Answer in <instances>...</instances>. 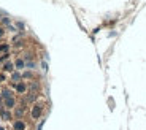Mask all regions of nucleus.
<instances>
[{"instance_id": "1", "label": "nucleus", "mask_w": 146, "mask_h": 130, "mask_svg": "<svg viewBox=\"0 0 146 130\" xmlns=\"http://www.w3.org/2000/svg\"><path fill=\"white\" fill-rule=\"evenodd\" d=\"M41 116H43V105L41 103H35L32 106V109H30V117H32V121H38V119H41Z\"/></svg>"}, {"instance_id": "2", "label": "nucleus", "mask_w": 146, "mask_h": 130, "mask_svg": "<svg viewBox=\"0 0 146 130\" xmlns=\"http://www.w3.org/2000/svg\"><path fill=\"white\" fill-rule=\"evenodd\" d=\"M13 87H15V90L21 95L26 94L27 90H29V84H26V81H19L18 84H13Z\"/></svg>"}, {"instance_id": "3", "label": "nucleus", "mask_w": 146, "mask_h": 130, "mask_svg": "<svg viewBox=\"0 0 146 130\" xmlns=\"http://www.w3.org/2000/svg\"><path fill=\"white\" fill-rule=\"evenodd\" d=\"M3 105H5V109L11 111V109H15L16 106H18V103H16L15 97H10V98H7V100H3Z\"/></svg>"}, {"instance_id": "4", "label": "nucleus", "mask_w": 146, "mask_h": 130, "mask_svg": "<svg viewBox=\"0 0 146 130\" xmlns=\"http://www.w3.org/2000/svg\"><path fill=\"white\" fill-rule=\"evenodd\" d=\"M11 127H13V130H27V124L24 122L22 119H16V121H13Z\"/></svg>"}, {"instance_id": "5", "label": "nucleus", "mask_w": 146, "mask_h": 130, "mask_svg": "<svg viewBox=\"0 0 146 130\" xmlns=\"http://www.w3.org/2000/svg\"><path fill=\"white\" fill-rule=\"evenodd\" d=\"M24 67H26V62L22 60V59H16V60H15V68L22 70Z\"/></svg>"}, {"instance_id": "6", "label": "nucleus", "mask_w": 146, "mask_h": 130, "mask_svg": "<svg viewBox=\"0 0 146 130\" xmlns=\"http://www.w3.org/2000/svg\"><path fill=\"white\" fill-rule=\"evenodd\" d=\"M3 70L5 72H13V70H15V64H13V62H7V64L3 65Z\"/></svg>"}, {"instance_id": "7", "label": "nucleus", "mask_w": 146, "mask_h": 130, "mask_svg": "<svg viewBox=\"0 0 146 130\" xmlns=\"http://www.w3.org/2000/svg\"><path fill=\"white\" fill-rule=\"evenodd\" d=\"M2 117H3V121H11V117H13V114H11V111H5L3 114H2Z\"/></svg>"}, {"instance_id": "8", "label": "nucleus", "mask_w": 146, "mask_h": 130, "mask_svg": "<svg viewBox=\"0 0 146 130\" xmlns=\"http://www.w3.org/2000/svg\"><path fill=\"white\" fill-rule=\"evenodd\" d=\"M32 73H30V72H24V75H22V80H26V78H32Z\"/></svg>"}, {"instance_id": "9", "label": "nucleus", "mask_w": 146, "mask_h": 130, "mask_svg": "<svg viewBox=\"0 0 146 130\" xmlns=\"http://www.w3.org/2000/svg\"><path fill=\"white\" fill-rule=\"evenodd\" d=\"M8 44H2V46H0V51H8Z\"/></svg>"}, {"instance_id": "10", "label": "nucleus", "mask_w": 146, "mask_h": 130, "mask_svg": "<svg viewBox=\"0 0 146 130\" xmlns=\"http://www.w3.org/2000/svg\"><path fill=\"white\" fill-rule=\"evenodd\" d=\"M41 67H43V70H48V65H46V62H41Z\"/></svg>"}, {"instance_id": "11", "label": "nucleus", "mask_w": 146, "mask_h": 130, "mask_svg": "<svg viewBox=\"0 0 146 130\" xmlns=\"http://www.w3.org/2000/svg\"><path fill=\"white\" fill-rule=\"evenodd\" d=\"M0 130H7V129H5V127H0Z\"/></svg>"}]
</instances>
